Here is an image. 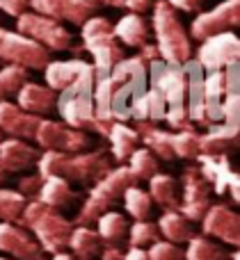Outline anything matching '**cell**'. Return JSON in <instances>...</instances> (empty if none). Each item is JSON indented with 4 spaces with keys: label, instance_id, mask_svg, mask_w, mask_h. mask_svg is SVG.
<instances>
[{
    "label": "cell",
    "instance_id": "obj_1",
    "mask_svg": "<svg viewBox=\"0 0 240 260\" xmlns=\"http://www.w3.org/2000/svg\"><path fill=\"white\" fill-rule=\"evenodd\" d=\"M149 87V71L146 59L142 55H128L117 62L105 76L96 78L94 105L96 117L101 121H122L133 119L137 101Z\"/></svg>",
    "mask_w": 240,
    "mask_h": 260
},
{
    "label": "cell",
    "instance_id": "obj_2",
    "mask_svg": "<svg viewBox=\"0 0 240 260\" xmlns=\"http://www.w3.org/2000/svg\"><path fill=\"white\" fill-rule=\"evenodd\" d=\"M94 87H96V73L89 64L67 89H62L57 94L55 110H57V114L62 117V121L67 126L82 130V133L105 135L108 123L96 117Z\"/></svg>",
    "mask_w": 240,
    "mask_h": 260
},
{
    "label": "cell",
    "instance_id": "obj_3",
    "mask_svg": "<svg viewBox=\"0 0 240 260\" xmlns=\"http://www.w3.org/2000/svg\"><path fill=\"white\" fill-rule=\"evenodd\" d=\"M149 85L160 91L165 101V123L174 130H192L188 119V76L186 69L176 64H165L163 59L146 62Z\"/></svg>",
    "mask_w": 240,
    "mask_h": 260
},
{
    "label": "cell",
    "instance_id": "obj_4",
    "mask_svg": "<svg viewBox=\"0 0 240 260\" xmlns=\"http://www.w3.org/2000/svg\"><path fill=\"white\" fill-rule=\"evenodd\" d=\"M39 176H57L62 180H78V183H92L101 180L110 171V153L105 148L82 153H55L46 151L37 160Z\"/></svg>",
    "mask_w": 240,
    "mask_h": 260
},
{
    "label": "cell",
    "instance_id": "obj_5",
    "mask_svg": "<svg viewBox=\"0 0 240 260\" xmlns=\"http://www.w3.org/2000/svg\"><path fill=\"white\" fill-rule=\"evenodd\" d=\"M151 37L156 39V53L165 64L183 67L188 59H192V44L188 27L183 25L178 12H174L165 0H156L151 7Z\"/></svg>",
    "mask_w": 240,
    "mask_h": 260
},
{
    "label": "cell",
    "instance_id": "obj_6",
    "mask_svg": "<svg viewBox=\"0 0 240 260\" xmlns=\"http://www.w3.org/2000/svg\"><path fill=\"white\" fill-rule=\"evenodd\" d=\"M80 37L85 50L92 55V69L96 78L105 76L117 62L126 57L124 46L112 32V23L105 16H92L80 25Z\"/></svg>",
    "mask_w": 240,
    "mask_h": 260
},
{
    "label": "cell",
    "instance_id": "obj_7",
    "mask_svg": "<svg viewBox=\"0 0 240 260\" xmlns=\"http://www.w3.org/2000/svg\"><path fill=\"white\" fill-rule=\"evenodd\" d=\"M16 32L39 44L48 53H64V50L73 48V35L64 23L35 14L30 9L16 16Z\"/></svg>",
    "mask_w": 240,
    "mask_h": 260
},
{
    "label": "cell",
    "instance_id": "obj_8",
    "mask_svg": "<svg viewBox=\"0 0 240 260\" xmlns=\"http://www.w3.org/2000/svg\"><path fill=\"white\" fill-rule=\"evenodd\" d=\"M0 59L27 71H44V67L50 62V53L27 37L0 25Z\"/></svg>",
    "mask_w": 240,
    "mask_h": 260
},
{
    "label": "cell",
    "instance_id": "obj_9",
    "mask_svg": "<svg viewBox=\"0 0 240 260\" xmlns=\"http://www.w3.org/2000/svg\"><path fill=\"white\" fill-rule=\"evenodd\" d=\"M32 139L37 142V146L55 153H82L92 144L89 133H82L67 126L64 121H53V119H41Z\"/></svg>",
    "mask_w": 240,
    "mask_h": 260
},
{
    "label": "cell",
    "instance_id": "obj_10",
    "mask_svg": "<svg viewBox=\"0 0 240 260\" xmlns=\"http://www.w3.org/2000/svg\"><path fill=\"white\" fill-rule=\"evenodd\" d=\"M240 23V0H222L208 12L195 14L190 23L188 35L195 37L197 41H204L208 37L222 35V32H233Z\"/></svg>",
    "mask_w": 240,
    "mask_h": 260
},
{
    "label": "cell",
    "instance_id": "obj_11",
    "mask_svg": "<svg viewBox=\"0 0 240 260\" xmlns=\"http://www.w3.org/2000/svg\"><path fill=\"white\" fill-rule=\"evenodd\" d=\"M240 59V41L236 32H222V35L208 37L199 41L195 62L204 71H224Z\"/></svg>",
    "mask_w": 240,
    "mask_h": 260
},
{
    "label": "cell",
    "instance_id": "obj_12",
    "mask_svg": "<svg viewBox=\"0 0 240 260\" xmlns=\"http://www.w3.org/2000/svg\"><path fill=\"white\" fill-rule=\"evenodd\" d=\"M99 0H27V9L59 23L82 25L87 18L96 16Z\"/></svg>",
    "mask_w": 240,
    "mask_h": 260
},
{
    "label": "cell",
    "instance_id": "obj_13",
    "mask_svg": "<svg viewBox=\"0 0 240 260\" xmlns=\"http://www.w3.org/2000/svg\"><path fill=\"white\" fill-rule=\"evenodd\" d=\"M199 160V174L204 180H211L218 194H224L231 189L233 199H238V176L233 174L229 155H197Z\"/></svg>",
    "mask_w": 240,
    "mask_h": 260
},
{
    "label": "cell",
    "instance_id": "obj_14",
    "mask_svg": "<svg viewBox=\"0 0 240 260\" xmlns=\"http://www.w3.org/2000/svg\"><path fill=\"white\" fill-rule=\"evenodd\" d=\"M39 121H41V117L25 112L16 103H9V101L0 103V133L9 135V137L32 139L37 128H39Z\"/></svg>",
    "mask_w": 240,
    "mask_h": 260
},
{
    "label": "cell",
    "instance_id": "obj_15",
    "mask_svg": "<svg viewBox=\"0 0 240 260\" xmlns=\"http://www.w3.org/2000/svg\"><path fill=\"white\" fill-rule=\"evenodd\" d=\"M55 103H57V91H53L50 87L39 85V82L27 80L21 89L16 91V105L25 112L35 114V117H48L50 112H55Z\"/></svg>",
    "mask_w": 240,
    "mask_h": 260
},
{
    "label": "cell",
    "instance_id": "obj_16",
    "mask_svg": "<svg viewBox=\"0 0 240 260\" xmlns=\"http://www.w3.org/2000/svg\"><path fill=\"white\" fill-rule=\"evenodd\" d=\"M112 32L117 41L128 48L142 50L144 46L151 44V25L142 14H131L126 12L117 23L112 25Z\"/></svg>",
    "mask_w": 240,
    "mask_h": 260
},
{
    "label": "cell",
    "instance_id": "obj_17",
    "mask_svg": "<svg viewBox=\"0 0 240 260\" xmlns=\"http://www.w3.org/2000/svg\"><path fill=\"white\" fill-rule=\"evenodd\" d=\"M188 76V119H190L192 126H201L208 128L204 117V69L195 62V59H188L183 64Z\"/></svg>",
    "mask_w": 240,
    "mask_h": 260
},
{
    "label": "cell",
    "instance_id": "obj_18",
    "mask_svg": "<svg viewBox=\"0 0 240 260\" xmlns=\"http://www.w3.org/2000/svg\"><path fill=\"white\" fill-rule=\"evenodd\" d=\"M39 151L25 139L9 137L0 142V169L3 171H25L37 165Z\"/></svg>",
    "mask_w": 240,
    "mask_h": 260
},
{
    "label": "cell",
    "instance_id": "obj_19",
    "mask_svg": "<svg viewBox=\"0 0 240 260\" xmlns=\"http://www.w3.org/2000/svg\"><path fill=\"white\" fill-rule=\"evenodd\" d=\"M238 146V128L213 123L199 135V155H231Z\"/></svg>",
    "mask_w": 240,
    "mask_h": 260
},
{
    "label": "cell",
    "instance_id": "obj_20",
    "mask_svg": "<svg viewBox=\"0 0 240 260\" xmlns=\"http://www.w3.org/2000/svg\"><path fill=\"white\" fill-rule=\"evenodd\" d=\"M208 206V187L199 169L188 167L183 171V208L181 210L190 217H199Z\"/></svg>",
    "mask_w": 240,
    "mask_h": 260
},
{
    "label": "cell",
    "instance_id": "obj_21",
    "mask_svg": "<svg viewBox=\"0 0 240 260\" xmlns=\"http://www.w3.org/2000/svg\"><path fill=\"white\" fill-rule=\"evenodd\" d=\"M87 67H89V62H85V59H55V62H48L44 67L46 87H50L53 91L59 94V91L67 89Z\"/></svg>",
    "mask_w": 240,
    "mask_h": 260
},
{
    "label": "cell",
    "instance_id": "obj_22",
    "mask_svg": "<svg viewBox=\"0 0 240 260\" xmlns=\"http://www.w3.org/2000/svg\"><path fill=\"white\" fill-rule=\"evenodd\" d=\"M222 103H224V71H206L204 73V117L208 126L222 121Z\"/></svg>",
    "mask_w": 240,
    "mask_h": 260
},
{
    "label": "cell",
    "instance_id": "obj_23",
    "mask_svg": "<svg viewBox=\"0 0 240 260\" xmlns=\"http://www.w3.org/2000/svg\"><path fill=\"white\" fill-rule=\"evenodd\" d=\"M103 137H108L110 142V155L117 162H124L133 155L135 148H140V137H137V130L126 126L122 121H110L108 130H105Z\"/></svg>",
    "mask_w": 240,
    "mask_h": 260
},
{
    "label": "cell",
    "instance_id": "obj_24",
    "mask_svg": "<svg viewBox=\"0 0 240 260\" xmlns=\"http://www.w3.org/2000/svg\"><path fill=\"white\" fill-rule=\"evenodd\" d=\"M240 67L231 64L224 69V103H222V121L224 126L238 128V108H240Z\"/></svg>",
    "mask_w": 240,
    "mask_h": 260
},
{
    "label": "cell",
    "instance_id": "obj_25",
    "mask_svg": "<svg viewBox=\"0 0 240 260\" xmlns=\"http://www.w3.org/2000/svg\"><path fill=\"white\" fill-rule=\"evenodd\" d=\"M39 194L46 206H64V203H69L73 199V192H71V187H69V183L57 178V176L44 178V185L39 187Z\"/></svg>",
    "mask_w": 240,
    "mask_h": 260
},
{
    "label": "cell",
    "instance_id": "obj_26",
    "mask_svg": "<svg viewBox=\"0 0 240 260\" xmlns=\"http://www.w3.org/2000/svg\"><path fill=\"white\" fill-rule=\"evenodd\" d=\"M25 82H27V69L14 67V64H7V67L0 69V103L16 96V91Z\"/></svg>",
    "mask_w": 240,
    "mask_h": 260
},
{
    "label": "cell",
    "instance_id": "obj_27",
    "mask_svg": "<svg viewBox=\"0 0 240 260\" xmlns=\"http://www.w3.org/2000/svg\"><path fill=\"white\" fill-rule=\"evenodd\" d=\"M128 169L135 176V180H149L154 174H158V157L146 148H135L133 155L128 157Z\"/></svg>",
    "mask_w": 240,
    "mask_h": 260
},
{
    "label": "cell",
    "instance_id": "obj_28",
    "mask_svg": "<svg viewBox=\"0 0 240 260\" xmlns=\"http://www.w3.org/2000/svg\"><path fill=\"white\" fill-rule=\"evenodd\" d=\"M151 197L160 203V206H174L176 203V180L167 174H154L151 176Z\"/></svg>",
    "mask_w": 240,
    "mask_h": 260
},
{
    "label": "cell",
    "instance_id": "obj_29",
    "mask_svg": "<svg viewBox=\"0 0 240 260\" xmlns=\"http://www.w3.org/2000/svg\"><path fill=\"white\" fill-rule=\"evenodd\" d=\"M124 199H126V208H128V212H131V215H135V217L149 215V210H151V197L146 192H142L140 187L131 185V187L124 192Z\"/></svg>",
    "mask_w": 240,
    "mask_h": 260
},
{
    "label": "cell",
    "instance_id": "obj_30",
    "mask_svg": "<svg viewBox=\"0 0 240 260\" xmlns=\"http://www.w3.org/2000/svg\"><path fill=\"white\" fill-rule=\"evenodd\" d=\"M23 210V197L18 192L0 189V217H16Z\"/></svg>",
    "mask_w": 240,
    "mask_h": 260
},
{
    "label": "cell",
    "instance_id": "obj_31",
    "mask_svg": "<svg viewBox=\"0 0 240 260\" xmlns=\"http://www.w3.org/2000/svg\"><path fill=\"white\" fill-rule=\"evenodd\" d=\"M99 3L114 9H124V12H131V14H144L154 7L156 0H99Z\"/></svg>",
    "mask_w": 240,
    "mask_h": 260
},
{
    "label": "cell",
    "instance_id": "obj_32",
    "mask_svg": "<svg viewBox=\"0 0 240 260\" xmlns=\"http://www.w3.org/2000/svg\"><path fill=\"white\" fill-rule=\"evenodd\" d=\"M101 231L105 235H122L126 231V221L117 212H108V215L101 217Z\"/></svg>",
    "mask_w": 240,
    "mask_h": 260
},
{
    "label": "cell",
    "instance_id": "obj_33",
    "mask_svg": "<svg viewBox=\"0 0 240 260\" xmlns=\"http://www.w3.org/2000/svg\"><path fill=\"white\" fill-rule=\"evenodd\" d=\"M165 3L178 14H199L206 0H165Z\"/></svg>",
    "mask_w": 240,
    "mask_h": 260
},
{
    "label": "cell",
    "instance_id": "obj_34",
    "mask_svg": "<svg viewBox=\"0 0 240 260\" xmlns=\"http://www.w3.org/2000/svg\"><path fill=\"white\" fill-rule=\"evenodd\" d=\"M0 12L16 18L23 12H27V0H0Z\"/></svg>",
    "mask_w": 240,
    "mask_h": 260
},
{
    "label": "cell",
    "instance_id": "obj_35",
    "mask_svg": "<svg viewBox=\"0 0 240 260\" xmlns=\"http://www.w3.org/2000/svg\"><path fill=\"white\" fill-rule=\"evenodd\" d=\"M3 178H5V171H3V169H0V183H3Z\"/></svg>",
    "mask_w": 240,
    "mask_h": 260
},
{
    "label": "cell",
    "instance_id": "obj_36",
    "mask_svg": "<svg viewBox=\"0 0 240 260\" xmlns=\"http://www.w3.org/2000/svg\"><path fill=\"white\" fill-rule=\"evenodd\" d=\"M0 142H3V133H0Z\"/></svg>",
    "mask_w": 240,
    "mask_h": 260
}]
</instances>
